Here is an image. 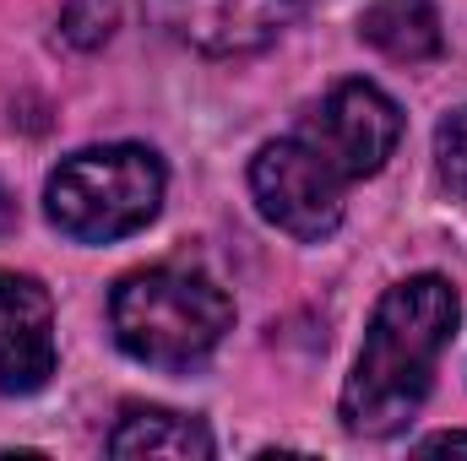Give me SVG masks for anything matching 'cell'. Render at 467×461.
<instances>
[{
	"label": "cell",
	"mask_w": 467,
	"mask_h": 461,
	"mask_svg": "<svg viewBox=\"0 0 467 461\" xmlns=\"http://www.w3.org/2000/svg\"><path fill=\"white\" fill-rule=\"evenodd\" d=\"M109 456H174V461H207L213 435L202 418L169 413V407H141L130 402L109 435Z\"/></svg>",
	"instance_id": "9c48e42d"
},
{
	"label": "cell",
	"mask_w": 467,
	"mask_h": 461,
	"mask_svg": "<svg viewBox=\"0 0 467 461\" xmlns=\"http://www.w3.org/2000/svg\"><path fill=\"white\" fill-rule=\"evenodd\" d=\"M457 321H462V299L435 271L386 288V299L369 315L348 385H343L348 435L386 440L413 424V413L424 407V396L435 385L441 353L457 337Z\"/></svg>",
	"instance_id": "6da1fadb"
},
{
	"label": "cell",
	"mask_w": 467,
	"mask_h": 461,
	"mask_svg": "<svg viewBox=\"0 0 467 461\" xmlns=\"http://www.w3.org/2000/svg\"><path fill=\"white\" fill-rule=\"evenodd\" d=\"M343 174L305 141V136H283L266 141L250 163V196L261 207V218L288 239H327L343 223Z\"/></svg>",
	"instance_id": "277c9868"
},
{
	"label": "cell",
	"mask_w": 467,
	"mask_h": 461,
	"mask_svg": "<svg viewBox=\"0 0 467 461\" xmlns=\"http://www.w3.org/2000/svg\"><path fill=\"white\" fill-rule=\"evenodd\" d=\"M163 185H169V174L152 147H136V141L82 147V152L60 158V169L49 174L44 212L77 244H115L158 218Z\"/></svg>",
	"instance_id": "3957f363"
},
{
	"label": "cell",
	"mask_w": 467,
	"mask_h": 461,
	"mask_svg": "<svg viewBox=\"0 0 467 461\" xmlns=\"http://www.w3.org/2000/svg\"><path fill=\"white\" fill-rule=\"evenodd\" d=\"M115 343L152 369H191L229 337L234 299L196 266H147L109 293Z\"/></svg>",
	"instance_id": "7a4b0ae2"
},
{
	"label": "cell",
	"mask_w": 467,
	"mask_h": 461,
	"mask_svg": "<svg viewBox=\"0 0 467 461\" xmlns=\"http://www.w3.org/2000/svg\"><path fill=\"white\" fill-rule=\"evenodd\" d=\"M343 179H369L386 169V158L402 141V109L375 82H337L299 130Z\"/></svg>",
	"instance_id": "5b68a950"
},
{
	"label": "cell",
	"mask_w": 467,
	"mask_h": 461,
	"mask_svg": "<svg viewBox=\"0 0 467 461\" xmlns=\"http://www.w3.org/2000/svg\"><path fill=\"white\" fill-rule=\"evenodd\" d=\"M11 229H16V201L0 190V233H11Z\"/></svg>",
	"instance_id": "4fadbf2b"
},
{
	"label": "cell",
	"mask_w": 467,
	"mask_h": 461,
	"mask_svg": "<svg viewBox=\"0 0 467 461\" xmlns=\"http://www.w3.org/2000/svg\"><path fill=\"white\" fill-rule=\"evenodd\" d=\"M435 163H441L446 190L467 196V109H451L435 125Z\"/></svg>",
	"instance_id": "8fae6325"
},
{
	"label": "cell",
	"mask_w": 467,
	"mask_h": 461,
	"mask_svg": "<svg viewBox=\"0 0 467 461\" xmlns=\"http://www.w3.org/2000/svg\"><path fill=\"white\" fill-rule=\"evenodd\" d=\"M115 0H66L60 5V38L77 49H104L115 38Z\"/></svg>",
	"instance_id": "30bf717a"
},
{
	"label": "cell",
	"mask_w": 467,
	"mask_h": 461,
	"mask_svg": "<svg viewBox=\"0 0 467 461\" xmlns=\"http://www.w3.org/2000/svg\"><path fill=\"white\" fill-rule=\"evenodd\" d=\"M55 374V304L38 277L0 271V391L33 396Z\"/></svg>",
	"instance_id": "52a82bcc"
},
{
	"label": "cell",
	"mask_w": 467,
	"mask_h": 461,
	"mask_svg": "<svg viewBox=\"0 0 467 461\" xmlns=\"http://www.w3.org/2000/svg\"><path fill=\"white\" fill-rule=\"evenodd\" d=\"M419 451H467V429H446V435H424Z\"/></svg>",
	"instance_id": "7c38bea8"
},
{
	"label": "cell",
	"mask_w": 467,
	"mask_h": 461,
	"mask_svg": "<svg viewBox=\"0 0 467 461\" xmlns=\"http://www.w3.org/2000/svg\"><path fill=\"white\" fill-rule=\"evenodd\" d=\"M358 38L397 66H424L446 44L435 0H369L358 16Z\"/></svg>",
	"instance_id": "ba28073f"
},
{
	"label": "cell",
	"mask_w": 467,
	"mask_h": 461,
	"mask_svg": "<svg viewBox=\"0 0 467 461\" xmlns=\"http://www.w3.org/2000/svg\"><path fill=\"white\" fill-rule=\"evenodd\" d=\"M310 0H147L152 22L202 55H255L266 49Z\"/></svg>",
	"instance_id": "8992f818"
}]
</instances>
